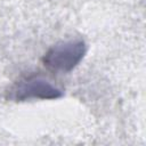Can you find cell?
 Instances as JSON below:
<instances>
[{"label": "cell", "mask_w": 146, "mask_h": 146, "mask_svg": "<svg viewBox=\"0 0 146 146\" xmlns=\"http://www.w3.org/2000/svg\"><path fill=\"white\" fill-rule=\"evenodd\" d=\"M87 51L83 40H70L56 43L43 56V64L56 72H70L82 60Z\"/></svg>", "instance_id": "6da1fadb"}, {"label": "cell", "mask_w": 146, "mask_h": 146, "mask_svg": "<svg viewBox=\"0 0 146 146\" xmlns=\"http://www.w3.org/2000/svg\"><path fill=\"white\" fill-rule=\"evenodd\" d=\"M62 95L58 88L40 76L26 78L16 83L10 91V97L18 102L27 99H56L62 97Z\"/></svg>", "instance_id": "7a4b0ae2"}]
</instances>
